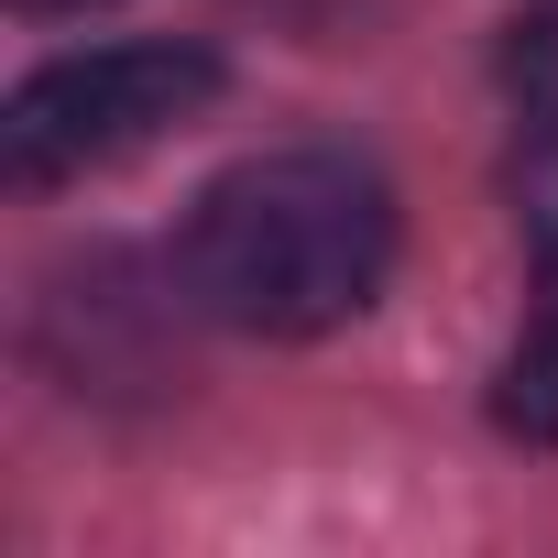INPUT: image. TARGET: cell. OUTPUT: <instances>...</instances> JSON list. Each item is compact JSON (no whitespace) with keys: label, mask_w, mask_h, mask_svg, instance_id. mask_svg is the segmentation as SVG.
<instances>
[{"label":"cell","mask_w":558,"mask_h":558,"mask_svg":"<svg viewBox=\"0 0 558 558\" xmlns=\"http://www.w3.org/2000/svg\"><path fill=\"white\" fill-rule=\"evenodd\" d=\"M395 274V186L362 154H252L208 175L175 241V286L241 340H318Z\"/></svg>","instance_id":"obj_1"},{"label":"cell","mask_w":558,"mask_h":558,"mask_svg":"<svg viewBox=\"0 0 558 558\" xmlns=\"http://www.w3.org/2000/svg\"><path fill=\"white\" fill-rule=\"evenodd\" d=\"M219 99V56L208 45H88V56H56L12 88L0 110V165L12 186H66L88 165H121L143 154L154 132L197 121Z\"/></svg>","instance_id":"obj_2"},{"label":"cell","mask_w":558,"mask_h":558,"mask_svg":"<svg viewBox=\"0 0 558 558\" xmlns=\"http://www.w3.org/2000/svg\"><path fill=\"white\" fill-rule=\"evenodd\" d=\"M525 241H536V296L504 351L493 416L514 438H558V132H536V154H525Z\"/></svg>","instance_id":"obj_3"},{"label":"cell","mask_w":558,"mask_h":558,"mask_svg":"<svg viewBox=\"0 0 558 558\" xmlns=\"http://www.w3.org/2000/svg\"><path fill=\"white\" fill-rule=\"evenodd\" d=\"M504 99L525 110V132H558V0H525L504 34Z\"/></svg>","instance_id":"obj_4"},{"label":"cell","mask_w":558,"mask_h":558,"mask_svg":"<svg viewBox=\"0 0 558 558\" xmlns=\"http://www.w3.org/2000/svg\"><path fill=\"white\" fill-rule=\"evenodd\" d=\"M23 12H88V0H23Z\"/></svg>","instance_id":"obj_5"}]
</instances>
